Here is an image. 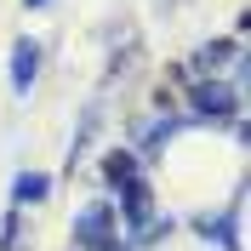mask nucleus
Returning a JSON list of instances; mask_svg holds the SVG:
<instances>
[{
	"label": "nucleus",
	"mask_w": 251,
	"mask_h": 251,
	"mask_svg": "<svg viewBox=\"0 0 251 251\" xmlns=\"http://www.w3.org/2000/svg\"><path fill=\"white\" fill-rule=\"evenodd\" d=\"M109 205H86L80 211V246H92V251H109Z\"/></svg>",
	"instance_id": "obj_1"
},
{
	"label": "nucleus",
	"mask_w": 251,
	"mask_h": 251,
	"mask_svg": "<svg viewBox=\"0 0 251 251\" xmlns=\"http://www.w3.org/2000/svg\"><path fill=\"white\" fill-rule=\"evenodd\" d=\"M34 69H40V46H34V40H17V51H12V86L17 92H29Z\"/></svg>",
	"instance_id": "obj_2"
},
{
	"label": "nucleus",
	"mask_w": 251,
	"mask_h": 251,
	"mask_svg": "<svg viewBox=\"0 0 251 251\" xmlns=\"http://www.w3.org/2000/svg\"><path fill=\"white\" fill-rule=\"evenodd\" d=\"M194 103H200L205 114H228V109H234V97H228V86H194Z\"/></svg>",
	"instance_id": "obj_3"
},
{
	"label": "nucleus",
	"mask_w": 251,
	"mask_h": 251,
	"mask_svg": "<svg viewBox=\"0 0 251 251\" xmlns=\"http://www.w3.org/2000/svg\"><path fill=\"white\" fill-rule=\"evenodd\" d=\"M120 188H126V217L143 223V217H149V188H143V183H120Z\"/></svg>",
	"instance_id": "obj_4"
},
{
	"label": "nucleus",
	"mask_w": 251,
	"mask_h": 251,
	"mask_svg": "<svg viewBox=\"0 0 251 251\" xmlns=\"http://www.w3.org/2000/svg\"><path fill=\"white\" fill-rule=\"evenodd\" d=\"M103 172L114 177V188H120V183H131V154H109V160H103Z\"/></svg>",
	"instance_id": "obj_5"
},
{
	"label": "nucleus",
	"mask_w": 251,
	"mask_h": 251,
	"mask_svg": "<svg viewBox=\"0 0 251 251\" xmlns=\"http://www.w3.org/2000/svg\"><path fill=\"white\" fill-rule=\"evenodd\" d=\"M17 200H46V177H17Z\"/></svg>",
	"instance_id": "obj_6"
},
{
	"label": "nucleus",
	"mask_w": 251,
	"mask_h": 251,
	"mask_svg": "<svg viewBox=\"0 0 251 251\" xmlns=\"http://www.w3.org/2000/svg\"><path fill=\"white\" fill-rule=\"evenodd\" d=\"M29 6H46V0H29Z\"/></svg>",
	"instance_id": "obj_7"
}]
</instances>
